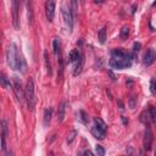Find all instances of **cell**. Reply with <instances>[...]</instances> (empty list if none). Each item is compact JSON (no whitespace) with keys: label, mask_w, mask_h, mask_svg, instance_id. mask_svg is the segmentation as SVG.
<instances>
[{"label":"cell","mask_w":156,"mask_h":156,"mask_svg":"<svg viewBox=\"0 0 156 156\" xmlns=\"http://www.w3.org/2000/svg\"><path fill=\"white\" fill-rule=\"evenodd\" d=\"M6 58H7V63L10 66L11 69H18L22 73H26L27 71V65L24 62V58L21 56V54L18 52V49L16 46V44H10L7 46L6 50Z\"/></svg>","instance_id":"1"},{"label":"cell","mask_w":156,"mask_h":156,"mask_svg":"<svg viewBox=\"0 0 156 156\" xmlns=\"http://www.w3.org/2000/svg\"><path fill=\"white\" fill-rule=\"evenodd\" d=\"M111 68L124 69L132 67V57L129 54L124 52L122 49H115L111 51V58L108 62Z\"/></svg>","instance_id":"2"},{"label":"cell","mask_w":156,"mask_h":156,"mask_svg":"<svg viewBox=\"0 0 156 156\" xmlns=\"http://www.w3.org/2000/svg\"><path fill=\"white\" fill-rule=\"evenodd\" d=\"M26 100H27V105H28V110L33 111L35 102H37V98H35V87H34V80L33 78H29L27 80V85H26Z\"/></svg>","instance_id":"3"},{"label":"cell","mask_w":156,"mask_h":156,"mask_svg":"<svg viewBox=\"0 0 156 156\" xmlns=\"http://www.w3.org/2000/svg\"><path fill=\"white\" fill-rule=\"evenodd\" d=\"M61 12H62V17H63V21L66 23V26L68 27L69 30H72L73 28V11L71 9V5H63L61 7Z\"/></svg>","instance_id":"4"},{"label":"cell","mask_w":156,"mask_h":156,"mask_svg":"<svg viewBox=\"0 0 156 156\" xmlns=\"http://www.w3.org/2000/svg\"><path fill=\"white\" fill-rule=\"evenodd\" d=\"M12 80H13V91H15V95H16L18 102H20V104H23L24 98H26V93H24L23 89H22L21 79L15 76V77H12Z\"/></svg>","instance_id":"5"},{"label":"cell","mask_w":156,"mask_h":156,"mask_svg":"<svg viewBox=\"0 0 156 156\" xmlns=\"http://www.w3.org/2000/svg\"><path fill=\"white\" fill-rule=\"evenodd\" d=\"M12 23L15 29H20V1H12Z\"/></svg>","instance_id":"6"},{"label":"cell","mask_w":156,"mask_h":156,"mask_svg":"<svg viewBox=\"0 0 156 156\" xmlns=\"http://www.w3.org/2000/svg\"><path fill=\"white\" fill-rule=\"evenodd\" d=\"M152 140H154V135H152V132L150 129L149 126H146L145 128V132H144V140H143V144H144V150L149 151L152 146Z\"/></svg>","instance_id":"7"},{"label":"cell","mask_w":156,"mask_h":156,"mask_svg":"<svg viewBox=\"0 0 156 156\" xmlns=\"http://www.w3.org/2000/svg\"><path fill=\"white\" fill-rule=\"evenodd\" d=\"M55 6H56L55 1H46L45 2V15H46V20L49 22H52L54 17H55Z\"/></svg>","instance_id":"8"},{"label":"cell","mask_w":156,"mask_h":156,"mask_svg":"<svg viewBox=\"0 0 156 156\" xmlns=\"http://www.w3.org/2000/svg\"><path fill=\"white\" fill-rule=\"evenodd\" d=\"M6 136H7V122L4 118L1 121V150L5 152L6 150Z\"/></svg>","instance_id":"9"},{"label":"cell","mask_w":156,"mask_h":156,"mask_svg":"<svg viewBox=\"0 0 156 156\" xmlns=\"http://www.w3.org/2000/svg\"><path fill=\"white\" fill-rule=\"evenodd\" d=\"M156 60V51L154 49H149L144 54V65L145 66H151Z\"/></svg>","instance_id":"10"},{"label":"cell","mask_w":156,"mask_h":156,"mask_svg":"<svg viewBox=\"0 0 156 156\" xmlns=\"http://www.w3.org/2000/svg\"><path fill=\"white\" fill-rule=\"evenodd\" d=\"M65 113H66V101L62 100L57 107V122H62L65 119Z\"/></svg>","instance_id":"11"},{"label":"cell","mask_w":156,"mask_h":156,"mask_svg":"<svg viewBox=\"0 0 156 156\" xmlns=\"http://www.w3.org/2000/svg\"><path fill=\"white\" fill-rule=\"evenodd\" d=\"M91 134H93L96 139L102 140V139L105 138V135H106V130H105V129H101V128H99V127H96V126H93V127H91Z\"/></svg>","instance_id":"12"},{"label":"cell","mask_w":156,"mask_h":156,"mask_svg":"<svg viewBox=\"0 0 156 156\" xmlns=\"http://www.w3.org/2000/svg\"><path fill=\"white\" fill-rule=\"evenodd\" d=\"M83 67H84V55L82 54V55H80V57H79V60L77 61L76 67H74L73 76H78V74H80V73H82V71H83Z\"/></svg>","instance_id":"13"},{"label":"cell","mask_w":156,"mask_h":156,"mask_svg":"<svg viewBox=\"0 0 156 156\" xmlns=\"http://www.w3.org/2000/svg\"><path fill=\"white\" fill-rule=\"evenodd\" d=\"M57 62H58V71H57V83H60L62 80V77H63V60H62V56L61 54L58 55L57 57Z\"/></svg>","instance_id":"14"},{"label":"cell","mask_w":156,"mask_h":156,"mask_svg":"<svg viewBox=\"0 0 156 156\" xmlns=\"http://www.w3.org/2000/svg\"><path fill=\"white\" fill-rule=\"evenodd\" d=\"M27 6V17H28V23L30 26L34 24V13H33V6H32V2H27L26 4Z\"/></svg>","instance_id":"15"},{"label":"cell","mask_w":156,"mask_h":156,"mask_svg":"<svg viewBox=\"0 0 156 156\" xmlns=\"http://www.w3.org/2000/svg\"><path fill=\"white\" fill-rule=\"evenodd\" d=\"M51 116H52V108L51 107L45 108V111H44V126H48L50 123Z\"/></svg>","instance_id":"16"},{"label":"cell","mask_w":156,"mask_h":156,"mask_svg":"<svg viewBox=\"0 0 156 156\" xmlns=\"http://www.w3.org/2000/svg\"><path fill=\"white\" fill-rule=\"evenodd\" d=\"M44 61H45V66H46L48 74L51 76V74H52V67H51V62H50V58H49V56H48V51H46V50L44 51Z\"/></svg>","instance_id":"17"},{"label":"cell","mask_w":156,"mask_h":156,"mask_svg":"<svg viewBox=\"0 0 156 156\" xmlns=\"http://www.w3.org/2000/svg\"><path fill=\"white\" fill-rule=\"evenodd\" d=\"M80 52L77 50V49H74V50H72L71 52H69V55H68V58H69V62H76V61H78L79 60V57H80Z\"/></svg>","instance_id":"18"},{"label":"cell","mask_w":156,"mask_h":156,"mask_svg":"<svg viewBox=\"0 0 156 156\" xmlns=\"http://www.w3.org/2000/svg\"><path fill=\"white\" fill-rule=\"evenodd\" d=\"M77 130L76 129H72V130H69L68 132V134H67V138H66V141H67V144L68 145H71L72 143H73V140L76 139V136H77Z\"/></svg>","instance_id":"19"},{"label":"cell","mask_w":156,"mask_h":156,"mask_svg":"<svg viewBox=\"0 0 156 156\" xmlns=\"http://www.w3.org/2000/svg\"><path fill=\"white\" fill-rule=\"evenodd\" d=\"M129 37V27L128 26H123L121 28V33H119V38L121 40H126Z\"/></svg>","instance_id":"20"},{"label":"cell","mask_w":156,"mask_h":156,"mask_svg":"<svg viewBox=\"0 0 156 156\" xmlns=\"http://www.w3.org/2000/svg\"><path fill=\"white\" fill-rule=\"evenodd\" d=\"M151 118H150V113H149V111H143L141 113H140V121L145 124V126H149V121H150Z\"/></svg>","instance_id":"21"},{"label":"cell","mask_w":156,"mask_h":156,"mask_svg":"<svg viewBox=\"0 0 156 156\" xmlns=\"http://www.w3.org/2000/svg\"><path fill=\"white\" fill-rule=\"evenodd\" d=\"M140 48H141V44H140L139 41H134V43H133V52H132V55H130L132 60H134V58L136 57V54L139 52Z\"/></svg>","instance_id":"22"},{"label":"cell","mask_w":156,"mask_h":156,"mask_svg":"<svg viewBox=\"0 0 156 156\" xmlns=\"http://www.w3.org/2000/svg\"><path fill=\"white\" fill-rule=\"evenodd\" d=\"M94 126H96V127H99V128H101V129L107 130V126H106V123H105L101 118H99V117H94Z\"/></svg>","instance_id":"23"},{"label":"cell","mask_w":156,"mask_h":156,"mask_svg":"<svg viewBox=\"0 0 156 156\" xmlns=\"http://www.w3.org/2000/svg\"><path fill=\"white\" fill-rule=\"evenodd\" d=\"M52 49H54V54H55V56L58 57V55L61 54V51H60V43H58L57 39H54V40H52Z\"/></svg>","instance_id":"24"},{"label":"cell","mask_w":156,"mask_h":156,"mask_svg":"<svg viewBox=\"0 0 156 156\" xmlns=\"http://www.w3.org/2000/svg\"><path fill=\"white\" fill-rule=\"evenodd\" d=\"M98 37H99V41H100L101 44H104L105 40H106V27H102V28L99 30Z\"/></svg>","instance_id":"25"},{"label":"cell","mask_w":156,"mask_h":156,"mask_svg":"<svg viewBox=\"0 0 156 156\" xmlns=\"http://www.w3.org/2000/svg\"><path fill=\"white\" fill-rule=\"evenodd\" d=\"M1 85L5 89H9L10 88V80L5 77V74H1Z\"/></svg>","instance_id":"26"},{"label":"cell","mask_w":156,"mask_h":156,"mask_svg":"<svg viewBox=\"0 0 156 156\" xmlns=\"http://www.w3.org/2000/svg\"><path fill=\"white\" fill-rule=\"evenodd\" d=\"M149 113H150V118H151V121H152L154 123H156V107L151 106V107L149 108Z\"/></svg>","instance_id":"27"},{"label":"cell","mask_w":156,"mask_h":156,"mask_svg":"<svg viewBox=\"0 0 156 156\" xmlns=\"http://www.w3.org/2000/svg\"><path fill=\"white\" fill-rule=\"evenodd\" d=\"M79 116H80V121H82L84 124H87V123L89 122V118H88V115H87L85 111H79Z\"/></svg>","instance_id":"28"},{"label":"cell","mask_w":156,"mask_h":156,"mask_svg":"<svg viewBox=\"0 0 156 156\" xmlns=\"http://www.w3.org/2000/svg\"><path fill=\"white\" fill-rule=\"evenodd\" d=\"M95 151H96L98 156H105V149L101 145H96L95 146Z\"/></svg>","instance_id":"29"},{"label":"cell","mask_w":156,"mask_h":156,"mask_svg":"<svg viewBox=\"0 0 156 156\" xmlns=\"http://www.w3.org/2000/svg\"><path fill=\"white\" fill-rule=\"evenodd\" d=\"M135 105H136V98L135 96H130V99H129V107H130V110H134Z\"/></svg>","instance_id":"30"},{"label":"cell","mask_w":156,"mask_h":156,"mask_svg":"<svg viewBox=\"0 0 156 156\" xmlns=\"http://www.w3.org/2000/svg\"><path fill=\"white\" fill-rule=\"evenodd\" d=\"M150 90H151L152 94H156V82L154 79L150 82Z\"/></svg>","instance_id":"31"},{"label":"cell","mask_w":156,"mask_h":156,"mask_svg":"<svg viewBox=\"0 0 156 156\" xmlns=\"http://www.w3.org/2000/svg\"><path fill=\"white\" fill-rule=\"evenodd\" d=\"M107 73H108V76L111 77V79L115 82V80H116V76L113 74V72H112V71H107Z\"/></svg>","instance_id":"32"},{"label":"cell","mask_w":156,"mask_h":156,"mask_svg":"<svg viewBox=\"0 0 156 156\" xmlns=\"http://www.w3.org/2000/svg\"><path fill=\"white\" fill-rule=\"evenodd\" d=\"M84 156H94V154H93L90 150H85V151H84Z\"/></svg>","instance_id":"33"},{"label":"cell","mask_w":156,"mask_h":156,"mask_svg":"<svg viewBox=\"0 0 156 156\" xmlns=\"http://www.w3.org/2000/svg\"><path fill=\"white\" fill-rule=\"evenodd\" d=\"M117 102H118V105H119V108H121V110H124V105H123V102H122L121 100H118Z\"/></svg>","instance_id":"34"},{"label":"cell","mask_w":156,"mask_h":156,"mask_svg":"<svg viewBox=\"0 0 156 156\" xmlns=\"http://www.w3.org/2000/svg\"><path fill=\"white\" fill-rule=\"evenodd\" d=\"M138 156H145V152H144V150H140V151H139V154H138Z\"/></svg>","instance_id":"35"},{"label":"cell","mask_w":156,"mask_h":156,"mask_svg":"<svg viewBox=\"0 0 156 156\" xmlns=\"http://www.w3.org/2000/svg\"><path fill=\"white\" fill-rule=\"evenodd\" d=\"M5 156H12V151H7Z\"/></svg>","instance_id":"36"},{"label":"cell","mask_w":156,"mask_h":156,"mask_svg":"<svg viewBox=\"0 0 156 156\" xmlns=\"http://www.w3.org/2000/svg\"><path fill=\"white\" fill-rule=\"evenodd\" d=\"M122 119H123V123H124V124H127V123H128V119H126L124 117H122Z\"/></svg>","instance_id":"37"},{"label":"cell","mask_w":156,"mask_h":156,"mask_svg":"<svg viewBox=\"0 0 156 156\" xmlns=\"http://www.w3.org/2000/svg\"><path fill=\"white\" fill-rule=\"evenodd\" d=\"M154 156H156V144H155V150H154Z\"/></svg>","instance_id":"38"},{"label":"cell","mask_w":156,"mask_h":156,"mask_svg":"<svg viewBox=\"0 0 156 156\" xmlns=\"http://www.w3.org/2000/svg\"><path fill=\"white\" fill-rule=\"evenodd\" d=\"M49 156H54V154H52V152H50V154H49Z\"/></svg>","instance_id":"39"}]
</instances>
